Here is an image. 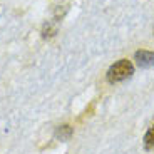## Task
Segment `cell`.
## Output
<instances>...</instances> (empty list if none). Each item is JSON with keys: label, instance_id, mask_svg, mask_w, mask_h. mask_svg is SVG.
Here are the masks:
<instances>
[{"label": "cell", "instance_id": "6da1fadb", "mask_svg": "<svg viewBox=\"0 0 154 154\" xmlns=\"http://www.w3.org/2000/svg\"><path fill=\"white\" fill-rule=\"evenodd\" d=\"M134 74V66L131 64V60H127V59H121L114 64V66L109 67L107 70V81L111 84H117V82H122L126 79Z\"/></svg>", "mask_w": 154, "mask_h": 154}, {"label": "cell", "instance_id": "7a4b0ae2", "mask_svg": "<svg viewBox=\"0 0 154 154\" xmlns=\"http://www.w3.org/2000/svg\"><path fill=\"white\" fill-rule=\"evenodd\" d=\"M134 59L137 62V66L143 69H149L154 66V52H151V50H137Z\"/></svg>", "mask_w": 154, "mask_h": 154}, {"label": "cell", "instance_id": "3957f363", "mask_svg": "<svg viewBox=\"0 0 154 154\" xmlns=\"http://www.w3.org/2000/svg\"><path fill=\"white\" fill-rule=\"evenodd\" d=\"M70 136H72V127L70 126H60L55 131V137L60 139V141H67V139H70Z\"/></svg>", "mask_w": 154, "mask_h": 154}, {"label": "cell", "instance_id": "277c9868", "mask_svg": "<svg viewBox=\"0 0 154 154\" xmlns=\"http://www.w3.org/2000/svg\"><path fill=\"white\" fill-rule=\"evenodd\" d=\"M154 147V124L147 129V132L144 134V149L151 151Z\"/></svg>", "mask_w": 154, "mask_h": 154}, {"label": "cell", "instance_id": "5b68a950", "mask_svg": "<svg viewBox=\"0 0 154 154\" xmlns=\"http://www.w3.org/2000/svg\"><path fill=\"white\" fill-rule=\"evenodd\" d=\"M55 32H57V25L52 23V22H47L45 25H44V29H42V37L44 38H49V37H52Z\"/></svg>", "mask_w": 154, "mask_h": 154}]
</instances>
